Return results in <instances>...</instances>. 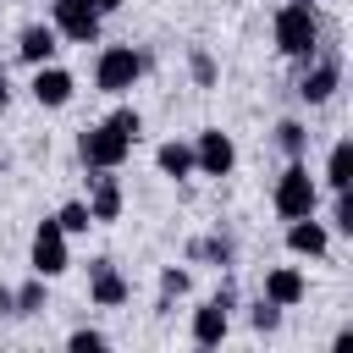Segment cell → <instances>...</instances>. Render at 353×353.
<instances>
[{
  "label": "cell",
  "instance_id": "7",
  "mask_svg": "<svg viewBox=\"0 0 353 353\" xmlns=\"http://www.w3.org/2000/svg\"><path fill=\"white\" fill-rule=\"evenodd\" d=\"M72 259H66V232L55 226V215L50 221H39V232H33V276H61Z\"/></svg>",
  "mask_w": 353,
  "mask_h": 353
},
{
  "label": "cell",
  "instance_id": "20",
  "mask_svg": "<svg viewBox=\"0 0 353 353\" xmlns=\"http://www.w3.org/2000/svg\"><path fill=\"white\" fill-rule=\"evenodd\" d=\"M11 303H17V314H39V309H44V276H33L28 287H17Z\"/></svg>",
  "mask_w": 353,
  "mask_h": 353
},
{
  "label": "cell",
  "instance_id": "14",
  "mask_svg": "<svg viewBox=\"0 0 353 353\" xmlns=\"http://www.w3.org/2000/svg\"><path fill=\"white\" fill-rule=\"evenodd\" d=\"M325 243H331V237H325V226H320L314 215H298V221L287 226V248H292V254L320 259V254H325Z\"/></svg>",
  "mask_w": 353,
  "mask_h": 353
},
{
  "label": "cell",
  "instance_id": "4",
  "mask_svg": "<svg viewBox=\"0 0 353 353\" xmlns=\"http://www.w3.org/2000/svg\"><path fill=\"white\" fill-rule=\"evenodd\" d=\"M138 72H143V55L127 50V44H110V50H99V61H94V83H99L105 94H127V88L138 83Z\"/></svg>",
  "mask_w": 353,
  "mask_h": 353
},
{
  "label": "cell",
  "instance_id": "8",
  "mask_svg": "<svg viewBox=\"0 0 353 353\" xmlns=\"http://www.w3.org/2000/svg\"><path fill=\"white\" fill-rule=\"evenodd\" d=\"M232 165H237L232 138H226L221 127H204V132H199V143H193V171H204V176H226Z\"/></svg>",
  "mask_w": 353,
  "mask_h": 353
},
{
  "label": "cell",
  "instance_id": "5",
  "mask_svg": "<svg viewBox=\"0 0 353 353\" xmlns=\"http://www.w3.org/2000/svg\"><path fill=\"white\" fill-rule=\"evenodd\" d=\"M232 303H237V292H232V287H221L204 309H193V342H199V347H221V342H226Z\"/></svg>",
  "mask_w": 353,
  "mask_h": 353
},
{
  "label": "cell",
  "instance_id": "13",
  "mask_svg": "<svg viewBox=\"0 0 353 353\" xmlns=\"http://www.w3.org/2000/svg\"><path fill=\"white\" fill-rule=\"evenodd\" d=\"M33 99H39V105H66V99H72V72H61V66L44 61V66L33 72Z\"/></svg>",
  "mask_w": 353,
  "mask_h": 353
},
{
  "label": "cell",
  "instance_id": "24",
  "mask_svg": "<svg viewBox=\"0 0 353 353\" xmlns=\"http://www.w3.org/2000/svg\"><path fill=\"white\" fill-rule=\"evenodd\" d=\"M248 320H254V331H276V325H281V303H270V298H259Z\"/></svg>",
  "mask_w": 353,
  "mask_h": 353
},
{
  "label": "cell",
  "instance_id": "21",
  "mask_svg": "<svg viewBox=\"0 0 353 353\" xmlns=\"http://www.w3.org/2000/svg\"><path fill=\"white\" fill-rule=\"evenodd\" d=\"M105 121H110V127H116L127 143H138V132H143V116H138V110H127V105H121V110H110Z\"/></svg>",
  "mask_w": 353,
  "mask_h": 353
},
{
  "label": "cell",
  "instance_id": "2",
  "mask_svg": "<svg viewBox=\"0 0 353 353\" xmlns=\"http://www.w3.org/2000/svg\"><path fill=\"white\" fill-rule=\"evenodd\" d=\"M314 204H320V188H314L309 165H303V160H292V165L276 176V215L298 221V215H314Z\"/></svg>",
  "mask_w": 353,
  "mask_h": 353
},
{
  "label": "cell",
  "instance_id": "10",
  "mask_svg": "<svg viewBox=\"0 0 353 353\" xmlns=\"http://www.w3.org/2000/svg\"><path fill=\"white\" fill-rule=\"evenodd\" d=\"M88 215L94 221H116L121 215V182L110 171H94L88 176Z\"/></svg>",
  "mask_w": 353,
  "mask_h": 353
},
{
  "label": "cell",
  "instance_id": "1",
  "mask_svg": "<svg viewBox=\"0 0 353 353\" xmlns=\"http://www.w3.org/2000/svg\"><path fill=\"white\" fill-rule=\"evenodd\" d=\"M276 50L292 55V61H309L320 50V17H314L309 0H287L276 11Z\"/></svg>",
  "mask_w": 353,
  "mask_h": 353
},
{
  "label": "cell",
  "instance_id": "6",
  "mask_svg": "<svg viewBox=\"0 0 353 353\" xmlns=\"http://www.w3.org/2000/svg\"><path fill=\"white\" fill-rule=\"evenodd\" d=\"M50 17H55V33L72 39V44H94V39H99V22H105L88 0H55Z\"/></svg>",
  "mask_w": 353,
  "mask_h": 353
},
{
  "label": "cell",
  "instance_id": "11",
  "mask_svg": "<svg viewBox=\"0 0 353 353\" xmlns=\"http://www.w3.org/2000/svg\"><path fill=\"white\" fill-rule=\"evenodd\" d=\"M336 83H342V66H336V61H320V66H309V72H303L298 99H303V105H325V99L336 94Z\"/></svg>",
  "mask_w": 353,
  "mask_h": 353
},
{
  "label": "cell",
  "instance_id": "12",
  "mask_svg": "<svg viewBox=\"0 0 353 353\" xmlns=\"http://www.w3.org/2000/svg\"><path fill=\"white\" fill-rule=\"evenodd\" d=\"M55 39H61L55 28H44V22H33V28H22V39H17V55H22L28 66H44V61H50V55L61 50Z\"/></svg>",
  "mask_w": 353,
  "mask_h": 353
},
{
  "label": "cell",
  "instance_id": "29",
  "mask_svg": "<svg viewBox=\"0 0 353 353\" xmlns=\"http://www.w3.org/2000/svg\"><path fill=\"white\" fill-rule=\"evenodd\" d=\"M0 314H17V303H11V292L0 287Z\"/></svg>",
  "mask_w": 353,
  "mask_h": 353
},
{
  "label": "cell",
  "instance_id": "16",
  "mask_svg": "<svg viewBox=\"0 0 353 353\" xmlns=\"http://www.w3.org/2000/svg\"><path fill=\"white\" fill-rule=\"evenodd\" d=\"M325 182H331V193H347V188H353V143H347V138H342V143H331Z\"/></svg>",
  "mask_w": 353,
  "mask_h": 353
},
{
  "label": "cell",
  "instance_id": "25",
  "mask_svg": "<svg viewBox=\"0 0 353 353\" xmlns=\"http://www.w3.org/2000/svg\"><path fill=\"white\" fill-rule=\"evenodd\" d=\"M66 347H72V353H99V347H105V336H99L94 325H83V331H72V336H66Z\"/></svg>",
  "mask_w": 353,
  "mask_h": 353
},
{
  "label": "cell",
  "instance_id": "3",
  "mask_svg": "<svg viewBox=\"0 0 353 353\" xmlns=\"http://www.w3.org/2000/svg\"><path fill=\"white\" fill-rule=\"evenodd\" d=\"M77 154H83V165H88V171H116V165L132 154V143H127L110 121H99V127H88V132L77 138Z\"/></svg>",
  "mask_w": 353,
  "mask_h": 353
},
{
  "label": "cell",
  "instance_id": "23",
  "mask_svg": "<svg viewBox=\"0 0 353 353\" xmlns=\"http://www.w3.org/2000/svg\"><path fill=\"white\" fill-rule=\"evenodd\" d=\"M182 292H188V270H176V265L160 270V303H171V298H182Z\"/></svg>",
  "mask_w": 353,
  "mask_h": 353
},
{
  "label": "cell",
  "instance_id": "27",
  "mask_svg": "<svg viewBox=\"0 0 353 353\" xmlns=\"http://www.w3.org/2000/svg\"><path fill=\"white\" fill-rule=\"evenodd\" d=\"M193 77H199V83H204V88H210V83H215V61H210V55H204V50H193Z\"/></svg>",
  "mask_w": 353,
  "mask_h": 353
},
{
  "label": "cell",
  "instance_id": "28",
  "mask_svg": "<svg viewBox=\"0 0 353 353\" xmlns=\"http://www.w3.org/2000/svg\"><path fill=\"white\" fill-rule=\"evenodd\" d=\"M88 6H94V11H99V17H110V11H116V6H121V0H88Z\"/></svg>",
  "mask_w": 353,
  "mask_h": 353
},
{
  "label": "cell",
  "instance_id": "22",
  "mask_svg": "<svg viewBox=\"0 0 353 353\" xmlns=\"http://www.w3.org/2000/svg\"><path fill=\"white\" fill-rule=\"evenodd\" d=\"M193 259H215V265H232V243H226V237H204V243H193Z\"/></svg>",
  "mask_w": 353,
  "mask_h": 353
},
{
  "label": "cell",
  "instance_id": "17",
  "mask_svg": "<svg viewBox=\"0 0 353 353\" xmlns=\"http://www.w3.org/2000/svg\"><path fill=\"white\" fill-rule=\"evenodd\" d=\"M154 160H160L165 176H188V171H193V143H160Z\"/></svg>",
  "mask_w": 353,
  "mask_h": 353
},
{
  "label": "cell",
  "instance_id": "19",
  "mask_svg": "<svg viewBox=\"0 0 353 353\" xmlns=\"http://www.w3.org/2000/svg\"><path fill=\"white\" fill-rule=\"evenodd\" d=\"M276 143H281L292 160H303V149H309V132H303V121H281V127H276Z\"/></svg>",
  "mask_w": 353,
  "mask_h": 353
},
{
  "label": "cell",
  "instance_id": "9",
  "mask_svg": "<svg viewBox=\"0 0 353 353\" xmlns=\"http://www.w3.org/2000/svg\"><path fill=\"white\" fill-rule=\"evenodd\" d=\"M88 298H94L99 309H116V303H127V276H121L110 259H94V265H88Z\"/></svg>",
  "mask_w": 353,
  "mask_h": 353
},
{
  "label": "cell",
  "instance_id": "30",
  "mask_svg": "<svg viewBox=\"0 0 353 353\" xmlns=\"http://www.w3.org/2000/svg\"><path fill=\"white\" fill-rule=\"evenodd\" d=\"M6 99H11V83H6V72H0V110H6Z\"/></svg>",
  "mask_w": 353,
  "mask_h": 353
},
{
  "label": "cell",
  "instance_id": "26",
  "mask_svg": "<svg viewBox=\"0 0 353 353\" xmlns=\"http://www.w3.org/2000/svg\"><path fill=\"white\" fill-rule=\"evenodd\" d=\"M331 221H336V232L353 237V199H347V193H336V215H331Z\"/></svg>",
  "mask_w": 353,
  "mask_h": 353
},
{
  "label": "cell",
  "instance_id": "15",
  "mask_svg": "<svg viewBox=\"0 0 353 353\" xmlns=\"http://www.w3.org/2000/svg\"><path fill=\"white\" fill-rule=\"evenodd\" d=\"M265 298H270V303H281V309H292V303L303 298V276H298L292 265L270 270V276H265Z\"/></svg>",
  "mask_w": 353,
  "mask_h": 353
},
{
  "label": "cell",
  "instance_id": "18",
  "mask_svg": "<svg viewBox=\"0 0 353 353\" xmlns=\"http://www.w3.org/2000/svg\"><path fill=\"white\" fill-rule=\"evenodd\" d=\"M55 226H61L66 237H77V232H88V226H94V215H88V204H83V199H72V204H61V210H55Z\"/></svg>",
  "mask_w": 353,
  "mask_h": 353
}]
</instances>
